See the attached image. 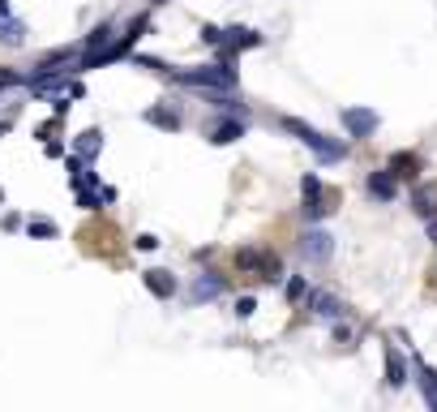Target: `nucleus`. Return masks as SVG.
<instances>
[{"label":"nucleus","mask_w":437,"mask_h":412,"mask_svg":"<svg viewBox=\"0 0 437 412\" xmlns=\"http://www.w3.org/2000/svg\"><path fill=\"white\" fill-rule=\"evenodd\" d=\"M249 47H262V31H249V26H227V39L219 47L223 61H236V52H249Z\"/></svg>","instance_id":"7ed1b4c3"},{"label":"nucleus","mask_w":437,"mask_h":412,"mask_svg":"<svg viewBox=\"0 0 437 412\" xmlns=\"http://www.w3.org/2000/svg\"><path fill=\"white\" fill-rule=\"evenodd\" d=\"M108 39H112V22L94 26V31L86 35V52H99V47H108Z\"/></svg>","instance_id":"dca6fc26"},{"label":"nucleus","mask_w":437,"mask_h":412,"mask_svg":"<svg viewBox=\"0 0 437 412\" xmlns=\"http://www.w3.org/2000/svg\"><path fill=\"white\" fill-rule=\"evenodd\" d=\"M180 86H197V90H236V61H219V65H197V69H180L172 73Z\"/></svg>","instance_id":"f257e3e1"},{"label":"nucleus","mask_w":437,"mask_h":412,"mask_svg":"<svg viewBox=\"0 0 437 412\" xmlns=\"http://www.w3.org/2000/svg\"><path fill=\"white\" fill-rule=\"evenodd\" d=\"M283 129H288V134H296L308 150H313L318 154V159L322 164H339L343 159V154H347V146L343 142H330L326 134H322V129H313V125H304L300 116H283Z\"/></svg>","instance_id":"f03ea898"},{"label":"nucleus","mask_w":437,"mask_h":412,"mask_svg":"<svg viewBox=\"0 0 437 412\" xmlns=\"http://www.w3.org/2000/svg\"><path fill=\"white\" fill-rule=\"evenodd\" d=\"M386 382H390V386H403L407 382V370H403L399 352H386Z\"/></svg>","instance_id":"4468645a"},{"label":"nucleus","mask_w":437,"mask_h":412,"mask_svg":"<svg viewBox=\"0 0 437 412\" xmlns=\"http://www.w3.org/2000/svg\"><path fill=\"white\" fill-rule=\"evenodd\" d=\"M300 193H304V215H308V219H322V215L334 211V206H330L334 193H322V180H318V176H304Z\"/></svg>","instance_id":"20e7f679"},{"label":"nucleus","mask_w":437,"mask_h":412,"mask_svg":"<svg viewBox=\"0 0 437 412\" xmlns=\"http://www.w3.org/2000/svg\"><path fill=\"white\" fill-rule=\"evenodd\" d=\"M22 82V77L17 73H9V69H0V86H17Z\"/></svg>","instance_id":"5701e85b"},{"label":"nucleus","mask_w":437,"mask_h":412,"mask_svg":"<svg viewBox=\"0 0 437 412\" xmlns=\"http://www.w3.org/2000/svg\"><path fill=\"white\" fill-rule=\"evenodd\" d=\"M142 283H146V288L154 292V296H176V279H172V271H146L142 275Z\"/></svg>","instance_id":"9b49d317"},{"label":"nucleus","mask_w":437,"mask_h":412,"mask_svg":"<svg viewBox=\"0 0 437 412\" xmlns=\"http://www.w3.org/2000/svg\"><path fill=\"white\" fill-rule=\"evenodd\" d=\"M99 129H90V134H82V138H77V154H82V159H94V154H99Z\"/></svg>","instance_id":"f3484780"},{"label":"nucleus","mask_w":437,"mask_h":412,"mask_svg":"<svg viewBox=\"0 0 437 412\" xmlns=\"http://www.w3.org/2000/svg\"><path fill=\"white\" fill-rule=\"evenodd\" d=\"M146 120H150V125H159V129H180V116H176L172 108H150Z\"/></svg>","instance_id":"2eb2a0df"},{"label":"nucleus","mask_w":437,"mask_h":412,"mask_svg":"<svg viewBox=\"0 0 437 412\" xmlns=\"http://www.w3.org/2000/svg\"><path fill=\"white\" fill-rule=\"evenodd\" d=\"M300 253H304V258H313V262H326V258L334 253V241H330V232H318V228H308L304 237H300Z\"/></svg>","instance_id":"39448f33"},{"label":"nucleus","mask_w":437,"mask_h":412,"mask_svg":"<svg viewBox=\"0 0 437 412\" xmlns=\"http://www.w3.org/2000/svg\"><path fill=\"white\" fill-rule=\"evenodd\" d=\"M411 206H416V215H424V219H433V215H437V198H433L429 189H420L416 198H411Z\"/></svg>","instance_id":"a211bd4d"},{"label":"nucleus","mask_w":437,"mask_h":412,"mask_svg":"<svg viewBox=\"0 0 437 412\" xmlns=\"http://www.w3.org/2000/svg\"><path fill=\"white\" fill-rule=\"evenodd\" d=\"M308 305H313L322 318H339V314H343V305L334 301V296H326V292H313V296H308Z\"/></svg>","instance_id":"ddd939ff"},{"label":"nucleus","mask_w":437,"mask_h":412,"mask_svg":"<svg viewBox=\"0 0 437 412\" xmlns=\"http://www.w3.org/2000/svg\"><path fill=\"white\" fill-rule=\"evenodd\" d=\"M9 13V0H0V17H5Z\"/></svg>","instance_id":"393cba45"},{"label":"nucleus","mask_w":437,"mask_h":412,"mask_svg":"<svg viewBox=\"0 0 437 412\" xmlns=\"http://www.w3.org/2000/svg\"><path fill=\"white\" fill-rule=\"evenodd\" d=\"M223 288H227V279H223L219 271H206V275H197V279H193V288H189V301H193V305H201V301L219 296Z\"/></svg>","instance_id":"423d86ee"},{"label":"nucleus","mask_w":437,"mask_h":412,"mask_svg":"<svg viewBox=\"0 0 437 412\" xmlns=\"http://www.w3.org/2000/svg\"><path fill=\"white\" fill-rule=\"evenodd\" d=\"M283 292H288V301H300L304 296V279H288V288H283Z\"/></svg>","instance_id":"412c9836"},{"label":"nucleus","mask_w":437,"mask_h":412,"mask_svg":"<svg viewBox=\"0 0 437 412\" xmlns=\"http://www.w3.org/2000/svg\"><path fill=\"white\" fill-rule=\"evenodd\" d=\"M343 129L352 138H369L373 129H377V112H369V108H347L343 112Z\"/></svg>","instance_id":"0eeeda50"},{"label":"nucleus","mask_w":437,"mask_h":412,"mask_svg":"<svg viewBox=\"0 0 437 412\" xmlns=\"http://www.w3.org/2000/svg\"><path fill=\"white\" fill-rule=\"evenodd\" d=\"M201 39H206V43H211V47H223L227 31H219V26H201Z\"/></svg>","instance_id":"6ab92c4d"},{"label":"nucleus","mask_w":437,"mask_h":412,"mask_svg":"<svg viewBox=\"0 0 437 412\" xmlns=\"http://www.w3.org/2000/svg\"><path fill=\"white\" fill-rule=\"evenodd\" d=\"M390 172H395L399 180H416V176H420V154H411V150L390 154Z\"/></svg>","instance_id":"9d476101"},{"label":"nucleus","mask_w":437,"mask_h":412,"mask_svg":"<svg viewBox=\"0 0 437 412\" xmlns=\"http://www.w3.org/2000/svg\"><path fill=\"white\" fill-rule=\"evenodd\" d=\"M369 193L377 198V202H395V193H399V176L386 168V172H369Z\"/></svg>","instance_id":"6e6552de"},{"label":"nucleus","mask_w":437,"mask_h":412,"mask_svg":"<svg viewBox=\"0 0 437 412\" xmlns=\"http://www.w3.org/2000/svg\"><path fill=\"white\" fill-rule=\"evenodd\" d=\"M429 241L437 245V219H429Z\"/></svg>","instance_id":"b1692460"},{"label":"nucleus","mask_w":437,"mask_h":412,"mask_svg":"<svg viewBox=\"0 0 437 412\" xmlns=\"http://www.w3.org/2000/svg\"><path fill=\"white\" fill-rule=\"evenodd\" d=\"M240 134H245L240 120H215V125H206V138H211L215 146H231Z\"/></svg>","instance_id":"1a4fd4ad"},{"label":"nucleus","mask_w":437,"mask_h":412,"mask_svg":"<svg viewBox=\"0 0 437 412\" xmlns=\"http://www.w3.org/2000/svg\"><path fill=\"white\" fill-rule=\"evenodd\" d=\"M31 237H56V223H47V219H35V223H31Z\"/></svg>","instance_id":"aec40b11"},{"label":"nucleus","mask_w":437,"mask_h":412,"mask_svg":"<svg viewBox=\"0 0 437 412\" xmlns=\"http://www.w3.org/2000/svg\"><path fill=\"white\" fill-rule=\"evenodd\" d=\"M253 309H257L253 296H240V301H236V314H240V318H253Z\"/></svg>","instance_id":"4be33fe9"},{"label":"nucleus","mask_w":437,"mask_h":412,"mask_svg":"<svg viewBox=\"0 0 437 412\" xmlns=\"http://www.w3.org/2000/svg\"><path fill=\"white\" fill-rule=\"evenodd\" d=\"M22 39H26V26H22V22H13V17H0V43L22 47Z\"/></svg>","instance_id":"f8f14e48"}]
</instances>
